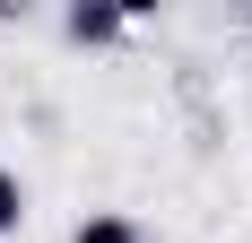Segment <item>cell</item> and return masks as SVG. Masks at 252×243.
Wrapping results in <instances>:
<instances>
[{"instance_id": "obj_1", "label": "cell", "mask_w": 252, "mask_h": 243, "mask_svg": "<svg viewBox=\"0 0 252 243\" xmlns=\"http://www.w3.org/2000/svg\"><path fill=\"white\" fill-rule=\"evenodd\" d=\"M78 243H139V226H130V217H87Z\"/></svg>"}, {"instance_id": "obj_2", "label": "cell", "mask_w": 252, "mask_h": 243, "mask_svg": "<svg viewBox=\"0 0 252 243\" xmlns=\"http://www.w3.org/2000/svg\"><path fill=\"white\" fill-rule=\"evenodd\" d=\"M70 35H78V44H104V35H122V18H104V9H78V18H70Z\"/></svg>"}, {"instance_id": "obj_3", "label": "cell", "mask_w": 252, "mask_h": 243, "mask_svg": "<svg viewBox=\"0 0 252 243\" xmlns=\"http://www.w3.org/2000/svg\"><path fill=\"white\" fill-rule=\"evenodd\" d=\"M26 217V191H18V174H0V235Z\"/></svg>"}]
</instances>
